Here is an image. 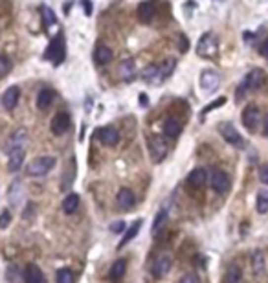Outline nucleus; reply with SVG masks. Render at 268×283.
<instances>
[{"mask_svg":"<svg viewBox=\"0 0 268 283\" xmlns=\"http://www.w3.org/2000/svg\"><path fill=\"white\" fill-rule=\"evenodd\" d=\"M9 223H11V212L9 210H2V213H0V230L7 228Z\"/></svg>","mask_w":268,"mask_h":283,"instance_id":"37","label":"nucleus"},{"mask_svg":"<svg viewBox=\"0 0 268 283\" xmlns=\"http://www.w3.org/2000/svg\"><path fill=\"white\" fill-rule=\"evenodd\" d=\"M19 97H20V89L19 87H9V89L2 94V105H4V109L6 110H13L17 107V103H19Z\"/></svg>","mask_w":268,"mask_h":283,"instance_id":"15","label":"nucleus"},{"mask_svg":"<svg viewBox=\"0 0 268 283\" xmlns=\"http://www.w3.org/2000/svg\"><path fill=\"white\" fill-rule=\"evenodd\" d=\"M208 182L211 189H215L217 193H226L230 189V179L223 169H211V173L208 175Z\"/></svg>","mask_w":268,"mask_h":283,"instance_id":"7","label":"nucleus"},{"mask_svg":"<svg viewBox=\"0 0 268 283\" xmlns=\"http://www.w3.org/2000/svg\"><path fill=\"white\" fill-rule=\"evenodd\" d=\"M20 195H22V182H20V180H15L13 184H11V189H9V200H11L13 204H17Z\"/></svg>","mask_w":268,"mask_h":283,"instance_id":"36","label":"nucleus"},{"mask_svg":"<svg viewBox=\"0 0 268 283\" xmlns=\"http://www.w3.org/2000/svg\"><path fill=\"white\" fill-rule=\"evenodd\" d=\"M226 283H242V270L237 265H230L226 269Z\"/></svg>","mask_w":268,"mask_h":283,"instance_id":"29","label":"nucleus"},{"mask_svg":"<svg viewBox=\"0 0 268 283\" xmlns=\"http://www.w3.org/2000/svg\"><path fill=\"white\" fill-rule=\"evenodd\" d=\"M125 270H127V261H125V259H118V261H114V265L111 267V272H109L111 282L118 283L119 280L123 278Z\"/></svg>","mask_w":268,"mask_h":283,"instance_id":"24","label":"nucleus"},{"mask_svg":"<svg viewBox=\"0 0 268 283\" xmlns=\"http://www.w3.org/2000/svg\"><path fill=\"white\" fill-rule=\"evenodd\" d=\"M178 283H200V280H198L196 274H186V276L180 278V282Z\"/></svg>","mask_w":268,"mask_h":283,"instance_id":"40","label":"nucleus"},{"mask_svg":"<svg viewBox=\"0 0 268 283\" xmlns=\"http://www.w3.org/2000/svg\"><path fill=\"white\" fill-rule=\"evenodd\" d=\"M83 6H85V13L86 15H92V6L88 0H83Z\"/></svg>","mask_w":268,"mask_h":283,"instance_id":"44","label":"nucleus"},{"mask_svg":"<svg viewBox=\"0 0 268 283\" xmlns=\"http://www.w3.org/2000/svg\"><path fill=\"white\" fill-rule=\"evenodd\" d=\"M217 51H219V43L213 33H204L202 37L198 39V45H196V53L200 57H215Z\"/></svg>","mask_w":268,"mask_h":283,"instance_id":"3","label":"nucleus"},{"mask_svg":"<svg viewBox=\"0 0 268 283\" xmlns=\"http://www.w3.org/2000/svg\"><path fill=\"white\" fill-rule=\"evenodd\" d=\"M219 131H221L223 138L228 142V143L235 145V147H242V145H244V138H242V136L237 133V129L233 127L231 123H221Z\"/></svg>","mask_w":268,"mask_h":283,"instance_id":"9","label":"nucleus"},{"mask_svg":"<svg viewBox=\"0 0 268 283\" xmlns=\"http://www.w3.org/2000/svg\"><path fill=\"white\" fill-rule=\"evenodd\" d=\"M265 135L268 136V120H267V123H265Z\"/></svg>","mask_w":268,"mask_h":283,"instance_id":"45","label":"nucleus"},{"mask_svg":"<svg viewBox=\"0 0 268 283\" xmlns=\"http://www.w3.org/2000/svg\"><path fill=\"white\" fill-rule=\"evenodd\" d=\"M125 228H127V226H125L123 221H116V223L111 225V230L114 232V234H121V232H125Z\"/></svg>","mask_w":268,"mask_h":283,"instance_id":"39","label":"nucleus"},{"mask_svg":"<svg viewBox=\"0 0 268 283\" xmlns=\"http://www.w3.org/2000/svg\"><path fill=\"white\" fill-rule=\"evenodd\" d=\"M200 87L204 92H215L221 87V76L215 70H204L200 74Z\"/></svg>","mask_w":268,"mask_h":283,"instance_id":"11","label":"nucleus"},{"mask_svg":"<svg viewBox=\"0 0 268 283\" xmlns=\"http://www.w3.org/2000/svg\"><path fill=\"white\" fill-rule=\"evenodd\" d=\"M94 61L98 64H109L112 61V50L109 48V46H103L99 45L98 48H96V51H94Z\"/></svg>","mask_w":268,"mask_h":283,"instance_id":"22","label":"nucleus"},{"mask_svg":"<svg viewBox=\"0 0 268 283\" xmlns=\"http://www.w3.org/2000/svg\"><path fill=\"white\" fill-rule=\"evenodd\" d=\"M259 180H261L263 184H268V164H265L259 169Z\"/></svg>","mask_w":268,"mask_h":283,"instance_id":"41","label":"nucleus"},{"mask_svg":"<svg viewBox=\"0 0 268 283\" xmlns=\"http://www.w3.org/2000/svg\"><path fill=\"white\" fill-rule=\"evenodd\" d=\"M265 81H267V76H265V72H263L261 68H254L252 72H248V74H246V77H244L242 85L239 87V90H237V96L241 97L244 90H257V89H261L263 85H265Z\"/></svg>","mask_w":268,"mask_h":283,"instance_id":"2","label":"nucleus"},{"mask_svg":"<svg viewBox=\"0 0 268 283\" xmlns=\"http://www.w3.org/2000/svg\"><path fill=\"white\" fill-rule=\"evenodd\" d=\"M13 68V63H11V59L4 55V53H0V79L2 77H6L9 72Z\"/></svg>","mask_w":268,"mask_h":283,"instance_id":"35","label":"nucleus"},{"mask_svg":"<svg viewBox=\"0 0 268 283\" xmlns=\"http://www.w3.org/2000/svg\"><path fill=\"white\" fill-rule=\"evenodd\" d=\"M53 97H55V94H53V90L50 89H42L37 94V107H39L40 110H46L50 109V105L53 103Z\"/></svg>","mask_w":268,"mask_h":283,"instance_id":"23","label":"nucleus"},{"mask_svg":"<svg viewBox=\"0 0 268 283\" xmlns=\"http://www.w3.org/2000/svg\"><path fill=\"white\" fill-rule=\"evenodd\" d=\"M165 225H167V210L162 208V210H158V213L154 215V221H153V230H151L153 237H158Z\"/></svg>","mask_w":268,"mask_h":283,"instance_id":"21","label":"nucleus"},{"mask_svg":"<svg viewBox=\"0 0 268 283\" xmlns=\"http://www.w3.org/2000/svg\"><path fill=\"white\" fill-rule=\"evenodd\" d=\"M9 154V158H7V169L11 171V173H15V171H19L20 167H22V164H24V156H26V151L24 149H15V151H11Z\"/></svg>","mask_w":268,"mask_h":283,"instance_id":"17","label":"nucleus"},{"mask_svg":"<svg viewBox=\"0 0 268 283\" xmlns=\"http://www.w3.org/2000/svg\"><path fill=\"white\" fill-rule=\"evenodd\" d=\"M167 142L162 136H153L149 140V154L153 162H162L167 156Z\"/></svg>","mask_w":268,"mask_h":283,"instance_id":"6","label":"nucleus"},{"mask_svg":"<svg viewBox=\"0 0 268 283\" xmlns=\"http://www.w3.org/2000/svg\"><path fill=\"white\" fill-rule=\"evenodd\" d=\"M40 15H42V22H44L46 28H50V26L57 24V17H55V13H53L48 6L40 7Z\"/></svg>","mask_w":268,"mask_h":283,"instance_id":"33","label":"nucleus"},{"mask_svg":"<svg viewBox=\"0 0 268 283\" xmlns=\"http://www.w3.org/2000/svg\"><path fill=\"white\" fill-rule=\"evenodd\" d=\"M175 66H177V61L175 59H165L164 63H162V66H158V74H160V83H164L165 79L173 74V70H175Z\"/></svg>","mask_w":268,"mask_h":283,"instance_id":"26","label":"nucleus"},{"mask_svg":"<svg viewBox=\"0 0 268 283\" xmlns=\"http://www.w3.org/2000/svg\"><path fill=\"white\" fill-rule=\"evenodd\" d=\"M259 122H261V112L255 105H248L242 110V125L248 129L250 133H254L255 129L259 127Z\"/></svg>","mask_w":268,"mask_h":283,"instance_id":"8","label":"nucleus"},{"mask_svg":"<svg viewBox=\"0 0 268 283\" xmlns=\"http://www.w3.org/2000/svg\"><path fill=\"white\" fill-rule=\"evenodd\" d=\"M52 133L55 136H61L65 135L66 131L70 129V114L68 112H65V110H61V112H57V114L52 118Z\"/></svg>","mask_w":268,"mask_h":283,"instance_id":"10","label":"nucleus"},{"mask_svg":"<svg viewBox=\"0 0 268 283\" xmlns=\"http://www.w3.org/2000/svg\"><path fill=\"white\" fill-rule=\"evenodd\" d=\"M22 278H24V283H42L44 282V276H42V270L37 267V265L30 263L24 269V274H22Z\"/></svg>","mask_w":268,"mask_h":283,"instance_id":"19","label":"nucleus"},{"mask_svg":"<svg viewBox=\"0 0 268 283\" xmlns=\"http://www.w3.org/2000/svg\"><path fill=\"white\" fill-rule=\"evenodd\" d=\"M55 283H76L74 272L70 269H61L55 274Z\"/></svg>","mask_w":268,"mask_h":283,"instance_id":"34","label":"nucleus"},{"mask_svg":"<svg viewBox=\"0 0 268 283\" xmlns=\"http://www.w3.org/2000/svg\"><path fill=\"white\" fill-rule=\"evenodd\" d=\"M55 166V158L53 156H39L28 164L26 171L30 177H44L48 171H52Z\"/></svg>","mask_w":268,"mask_h":283,"instance_id":"1","label":"nucleus"},{"mask_svg":"<svg viewBox=\"0 0 268 283\" xmlns=\"http://www.w3.org/2000/svg\"><path fill=\"white\" fill-rule=\"evenodd\" d=\"M171 267H173V256H171L169 252H160V254L154 257V261H153L151 272H153V276L160 280V278L169 274Z\"/></svg>","mask_w":268,"mask_h":283,"instance_id":"4","label":"nucleus"},{"mask_svg":"<svg viewBox=\"0 0 268 283\" xmlns=\"http://www.w3.org/2000/svg\"><path fill=\"white\" fill-rule=\"evenodd\" d=\"M164 133H165V136H169V138H177V136L182 133V125H180L177 120L169 118V120H165L164 122Z\"/></svg>","mask_w":268,"mask_h":283,"instance_id":"27","label":"nucleus"},{"mask_svg":"<svg viewBox=\"0 0 268 283\" xmlns=\"http://www.w3.org/2000/svg\"><path fill=\"white\" fill-rule=\"evenodd\" d=\"M26 142H28L26 129H17L13 135L9 136V140H7L6 151L7 153H11V151H15V149H24Z\"/></svg>","mask_w":268,"mask_h":283,"instance_id":"13","label":"nucleus"},{"mask_svg":"<svg viewBox=\"0 0 268 283\" xmlns=\"http://www.w3.org/2000/svg\"><path fill=\"white\" fill-rule=\"evenodd\" d=\"M188 182H190L191 186H196V188L204 186V184L208 182V171H206L204 167H196V169H193V171L188 175Z\"/></svg>","mask_w":268,"mask_h":283,"instance_id":"20","label":"nucleus"},{"mask_svg":"<svg viewBox=\"0 0 268 283\" xmlns=\"http://www.w3.org/2000/svg\"><path fill=\"white\" fill-rule=\"evenodd\" d=\"M178 48H180V51H188V48H190V43H188V37L186 35H182L180 37V43H178Z\"/></svg>","mask_w":268,"mask_h":283,"instance_id":"42","label":"nucleus"},{"mask_svg":"<svg viewBox=\"0 0 268 283\" xmlns=\"http://www.w3.org/2000/svg\"><path fill=\"white\" fill-rule=\"evenodd\" d=\"M77 206H79V195L77 193H70V195L63 200V212L70 215V213H74L77 210Z\"/></svg>","mask_w":268,"mask_h":283,"instance_id":"28","label":"nucleus"},{"mask_svg":"<svg viewBox=\"0 0 268 283\" xmlns=\"http://www.w3.org/2000/svg\"><path fill=\"white\" fill-rule=\"evenodd\" d=\"M136 15L142 24H149L151 20H153V17H154V4L153 2H142L138 6Z\"/></svg>","mask_w":268,"mask_h":283,"instance_id":"18","label":"nucleus"},{"mask_svg":"<svg viewBox=\"0 0 268 283\" xmlns=\"http://www.w3.org/2000/svg\"><path fill=\"white\" fill-rule=\"evenodd\" d=\"M119 77L123 79V81H132L134 77H136L138 70H136V63H134V59H123L121 63H119Z\"/></svg>","mask_w":268,"mask_h":283,"instance_id":"14","label":"nucleus"},{"mask_svg":"<svg viewBox=\"0 0 268 283\" xmlns=\"http://www.w3.org/2000/svg\"><path fill=\"white\" fill-rule=\"evenodd\" d=\"M226 103V97H219L217 101H213V103H209L208 107H204V110H202V116L204 114H208L209 110H213V109H217V107H221V105H224Z\"/></svg>","mask_w":268,"mask_h":283,"instance_id":"38","label":"nucleus"},{"mask_svg":"<svg viewBox=\"0 0 268 283\" xmlns=\"http://www.w3.org/2000/svg\"><path fill=\"white\" fill-rule=\"evenodd\" d=\"M259 51H261V55L265 59H268V41H265L261 45V48H259Z\"/></svg>","mask_w":268,"mask_h":283,"instance_id":"43","label":"nucleus"},{"mask_svg":"<svg viewBox=\"0 0 268 283\" xmlns=\"http://www.w3.org/2000/svg\"><path fill=\"white\" fill-rule=\"evenodd\" d=\"M140 226H142V219L134 221L131 228H127V230H125V236H123V239H121V243H119V248H121V246H125L129 241H132V239H134V236L140 232Z\"/></svg>","mask_w":268,"mask_h":283,"instance_id":"30","label":"nucleus"},{"mask_svg":"<svg viewBox=\"0 0 268 283\" xmlns=\"http://www.w3.org/2000/svg\"><path fill=\"white\" fill-rule=\"evenodd\" d=\"M252 269H254V272L257 276H261L263 272H265V259H263V254L259 250L252 256Z\"/></svg>","mask_w":268,"mask_h":283,"instance_id":"32","label":"nucleus"},{"mask_svg":"<svg viewBox=\"0 0 268 283\" xmlns=\"http://www.w3.org/2000/svg\"><path fill=\"white\" fill-rule=\"evenodd\" d=\"M142 79L147 81V83H151V85H162L160 83V74H158L156 64H149V66H145L144 72H142Z\"/></svg>","mask_w":268,"mask_h":283,"instance_id":"25","label":"nucleus"},{"mask_svg":"<svg viewBox=\"0 0 268 283\" xmlns=\"http://www.w3.org/2000/svg\"><path fill=\"white\" fill-rule=\"evenodd\" d=\"M116 200H118V206L121 210H131V208H134V204H136V197H134V193H132L129 188H121L118 191Z\"/></svg>","mask_w":268,"mask_h":283,"instance_id":"16","label":"nucleus"},{"mask_svg":"<svg viewBox=\"0 0 268 283\" xmlns=\"http://www.w3.org/2000/svg\"><path fill=\"white\" fill-rule=\"evenodd\" d=\"M255 206H257V212L259 213H268V189H261L257 193Z\"/></svg>","mask_w":268,"mask_h":283,"instance_id":"31","label":"nucleus"},{"mask_svg":"<svg viewBox=\"0 0 268 283\" xmlns=\"http://www.w3.org/2000/svg\"><path fill=\"white\" fill-rule=\"evenodd\" d=\"M98 138L99 142L103 143V145H116L119 142V133L116 127H112V125H107V127H101L98 131Z\"/></svg>","mask_w":268,"mask_h":283,"instance_id":"12","label":"nucleus"},{"mask_svg":"<svg viewBox=\"0 0 268 283\" xmlns=\"http://www.w3.org/2000/svg\"><path fill=\"white\" fill-rule=\"evenodd\" d=\"M65 39H63V33H59L57 37H53V41L50 43V46L46 48L44 57L53 61V64H59L63 63L65 59Z\"/></svg>","mask_w":268,"mask_h":283,"instance_id":"5","label":"nucleus"}]
</instances>
